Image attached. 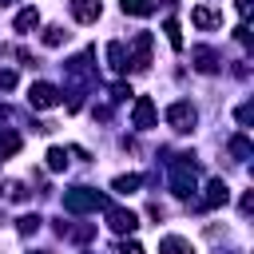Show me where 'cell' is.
<instances>
[{"label":"cell","mask_w":254,"mask_h":254,"mask_svg":"<svg viewBox=\"0 0 254 254\" xmlns=\"http://www.w3.org/2000/svg\"><path fill=\"white\" fill-rule=\"evenodd\" d=\"M64 210L67 214H91V210H107V198L87 190V187H71L64 190Z\"/></svg>","instance_id":"obj_1"},{"label":"cell","mask_w":254,"mask_h":254,"mask_svg":"<svg viewBox=\"0 0 254 254\" xmlns=\"http://www.w3.org/2000/svg\"><path fill=\"white\" fill-rule=\"evenodd\" d=\"M171 190H175L179 198H187V194L194 190V163H190V155H183V159L171 163Z\"/></svg>","instance_id":"obj_2"},{"label":"cell","mask_w":254,"mask_h":254,"mask_svg":"<svg viewBox=\"0 0 254 254\" xmlns=\"http://www.w3.org/2000/svg\"><path fill=\"white\" fill-rule=\"evenodd\" d=\"M194 119H198V115H194V107H190L187 99H179V103H171V107H167V123H171L175 131H183V135L194 127Z\"/></svg>","instance_id":"obj_3"},{"label":"cell","mask_w":254,"mask_h":254,"mask_svg":"<svg viewBox=\"0 0 254 254\" xmlns=\"http://www.w3.org/2000/svg\"><path fill=\"white\" fill-rule=\"evenodd\" d=\"M131 119H135V127H139V131H151V127H155V119H159V111H155V99H151V95H139V99H135V111H131Z\"/></svg>","instance_id":"obj_4"},{"label":"cell","mask_w":254,"mask_h":254,"mask_svg":"<svg viewBox=\"0 0 254 254\" xmlns=\"http://www.w3.org/2000/svg\"><path fill=\"white\" fill-rule=\"evenodd\" d=\"M28 103H32V107H56V103H60V87H52V83L40 79V83L28 87Z\"/></svg>","instance_id":"obj_5"},{"label":"cell","mask_w":254,"mask_h":254,"mask_svg":"<svg viewBox=\"0 0 254 254\" xmlns=\"http://www.w3.org/2000/svg\"><path fill=\"white\" fill-rule=\"evenodd\" d=\"M107 226H111L115 234H131V230L139 226V218H135L131 210H123V206H107Z\"/></svg>","instance_id":"obj_6"},{"label":"cell","mask_w":254,"mask_h":254,"mask_svg":"<svg viewBox=\"0 0 254 254\" xmlns=\"http://www.w3.org/2000/svg\"><path fill=\"white\" fill-rule=\"evenodd\" d=\"M226 202H230V187H226L222 179H210V183H206V194H202V206L214 210V206H226Z\"/></svg>","instance_id":"obj_7"},{"label":"cell","mask_w":254,"mask_h":254,"mask_svg":"<svg viewBox=\"0 0 254 254\" xmlns=\"http://www.w3.org/2000/svg\"><path fill=\"white\" fill-rule=\"evenodd\" d=\"M99 0H71V16L79 20V24H95L99 20Z\"/></svg>","instance_id":"obj_8"},{"label":"cell","mask_w":254,"mask_h":254,"mask_svg":"<svg viewBox=\"0 0 254 254\" xmlns=\"http://www.w3.org/2000/svg\"><path fill=\"white\" fill-rule=\"evenodd\" d=\"M131 48H135L131 67H147V64H151V32H139V36L131 40Z\"/></svg>","instance_id":"obj_9"},{"label":"cell","mask_w":254,"mask_h":254,"mask_svg":"<svg viewBox=\"0 0 254 254\" xmlns=\"http://www.w3.org/2000/svg\"><path fill=\"white\" fill-rule=\"evenodd\" d=\"M190 60H194V67H198L202 75H210V71H218V56H214L210 48H194V52H190Z\"/></svg>","instance_id":"obj_10"},{"label":"cell","mask_w":254,"mask_h":254,"mask_svg":"<svg viewBox=\"0 0 254 254\" xmlns=\"http://www.w3.org/2000/svg\"><path fill=\"white\" fill-rule=\"evenodd\" d=\"M107 60H111V67H115V71H127V67H131V56H127V48H123L119 40H115V44H107Z\"/></svg>","instance_id":"obj_11"},{"label":"cell","mask_w":254,"mask_h":254,"mask_svg":"<svg viewBox=\"0 0 254 254\" xmlns=\"http://www.w3.org/2000/svg\"><path fill=\"white\" fill-rule=\"evenodd\" d=\"M12 28H16V32H36V28H40V12H36V8H24V12L12 20Z\"/></svg>","instance_id":"obj_12"},{"label":"cell","mask_w":254,"mask_h":254,"mask_svg":"<svg viewBox=\"0 0 254 254\" xmlns=\"http://www.w3.org/2000/svg\"><path fill=\"white\" fill-rule=\"evenodd\" d=\"M159 254H194V250H190V242H187V238L171 234V238H163V242H159Z\"/></svg>","instance_id":"obj_13"},{"label":"cell","mask_w":254,"mask_h":254,"mask_svg":"<svg viewBox=\"0 0 254 254\" xmlns=\"http://www.w3.org/2000/svg\"><path fill=\"white\" fill-rule=\"evenodd\" d=\"M190 20H194L198 28H218V24H222V16H218V12H210V8H194V12H190Z\"/></svg>","instance_id":"obj_14"},{"label":"cell","mask_w":254,"mask_h":254,"mask_svg":"<svg viewBox=\"0 0 254 254\" xmlns=\"http://www.w3.org/2000/svg\"><path fill=\"white\" fill-rule=\"evenodd\" d=\"M226 151H230L238 163H246V159H250V139H246V135H234V139L226 143Z\"/></svg>","instance_id":"obj_15"},{"label":"cell","mask_w":254,"mask_h":254,"mask_svg":"<svg viewBox=\"0 0 254 254\" xmlns=\"http://www.w3.org/2000/svg\"><path fill=\"white\" fill-rule=\"evenodd\" d=\"M139 175H115L111 179V190H119V194H131V190H139Z\"/></svg>","instance_id":"obj_16"},{"label":"cell","mask_w":254,"mask_h":254,"mask_svg":"<svg viewBox=\"0 0 254 254\" xmlns=\"http://www.w3.org/2000/svg\"><path fill=\"white\" fill-rule=\"evenodd\" d=\"M48 171H67V151L64 147H52L48 151Z\"/></svg>","instance_id":"obj_17"},{"label":"cell","mask_w":254,"mask_h":254,"mask_svg":"<svg viewBox=\"0 0 254 254\" xmlns=\"http://www.w3.org/2000/svg\"><path fill=\"white\" fill-rule=\"evenodd\" d=\"M119 4H123V12H131V16H151V8H155L151 0H119Z\"/></svg>","instance_id":"obj_18"},{"label":"cell","mask_w":254,"mask_h":254,"mask_svg":"<svg viewBox=\"0 0 254 254\" xmlns=\"http://www.w3.org/2000/svg\"><path fill=\"white\" fill-rule=\"evenodd\" d=\"M16 151H20V135L8 131V135L0 139V159H8V155H16Z\"/></svg>","instance_id":"obj_19"},{"label":"cell","mask_w":254,"mask_h":254,"mask_svg":"<svg viewBox=\"0 0 254 254\" xmlns=\"http://www.w3.org/2000/svg\"><path fill=\"white\" fill-rule=\"evenodd\" d=\"M163 32H167L171 48H183V32H179V20H167V24H163Z\"/></svg>","instance_id":"obj_20"},{"label":"cell","mask_w":254,"mask_h":254,"mask_svg":"<svg viewBox=\"0 0 254 254\" xmlns=\"http://www.w3.org/2000/svg\"><path fill=\"white\" fill-rule=\"evenodd\" d=\"M64 40H67L64 28H44V44H48V48H56V44H64Z\"/></svg>","instance_id":"obj_21"},{"label":"cell","mask_w":254,"mask_h":254,"mask_svg":"<svg viewBox=\"0 0 254 254\" xmlns=\"http://www.w3.org/2000/svg\"><path fill=\"white\" fill-rule=\"evenodd\" d=\"M40 222H44L40 214H24V218H20V234H36V230H40Z\"/></svg>","instance_id":"obj_22"},{"label":"cell","mask_w":254,"mask_h":254,"mask_svg":"<svg viewBox=\"0 0 254 254\" xmlns=\"http://www.w3.org/2000/svg\"><path fill=\"white\" fill-rule=\"evenodd\" d=\"M28 190H24V183H4V198H12V202H20Z\"/></svg>","instance_id":"obj_23"},{"label":"cell","mask_w":254,"mask_h":254,"mask_svg":"<svg viewBox=\"0 0 254 254\" xmlns=\"http://www.w3.org/2000/svg\"><path fill=\"white\" fill-rule=\"evenodd\" d=\"M12 87H16V71L0 67V91H12Z\"/></svg>","instance_id":"obj_24"},{"label":"cell","mask_w":254,"mask_h":254,"mask_svg":"<svg viewBox=\"0 0 254 254\" xmlns=\"http://www.w3.org/2000/svg\"><path fill=\"white\" fill-rule=\"evenodd\" d=\"M127 95H131V87H127V83H111V99H115V103H123Z\"/></svg>","instance_id":"obj_25"},{"label":"cell","mask_w":254,"mask_h":254,"mask_svg":"<svg viewBox=\"0 0 254 254\" xmlns=\"http://www.w3.org/2000/svg\"><path fill=\"white\" fill-rule=\"evenodd\" d=\"M119 254H143V246H139V242H123V246H119Z\"/></svg>","instance_id":"obj_26"},{"label":"cell","mask_w":254,"mask_h":254,"mask_svg":"<svg viewBox=\"0 0 254 254\" xmlns=\"http://www.w3.org/2000/svg\"><path fill=\"white\" fill-rule=\"evenodd\" d=\"M238 123H242V127L250 123V103H242V107H238Z\"/></svg>","instance_id":"obj_27"},{"label":"cell","mask_w":254,"mask_h":254,"mask_svg":"<svg viewBox=\"0 0 254 254\" xmlns=\"http://www.w3.org/2000/svg\"><path fill=\"white\" fill-rule=\"evenodd\" d=\"M238 16H250V0H238Z\"/></svg>","instance_id":"obj_28"},{"label":"cell","mask_w":254,"mask_h":254,"mask_svg":"<svg viewBox=\"0 0 254 254\" xmlns=\"http://www.w3.org/2000/svg\"><path fill=\"white\" fill-rule=\"evenodd\" d=\"M0 4H12V0H0Z\"/></svg>","instance_id":"obj_29"},{"label":"cell","mask_w":254,"mask_h":254,"mask_svg":"<svg viewBox=\"0 0 254 254\" xmlns=\"http://www.w3.org/2000/svg\"><path fill=\"white\" fill-rule=\"evenodd\" d=\"M36 254H48V250H36Z\"/></svg>","instance_id":"obj_30"}]
</instances>
